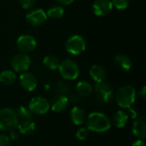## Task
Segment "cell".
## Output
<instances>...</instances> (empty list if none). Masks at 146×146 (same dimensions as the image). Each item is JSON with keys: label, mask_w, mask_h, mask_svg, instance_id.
I'll list each match as a JSON object with an SVG mask.
<instances>
[{"label": "cell", "mask_w": 146, "mask_h": 146, "mask_svg": "<svg viewBox=\"0 0 146 146\" xmlns=\"http://www.w3.org/2000/svg\"><path fill=\"white\" fill-rule=\"evenodd\" d=\"M28 109L33 114L36 115H44L50 110V102L44 97L37 96L33 97L28 104Z\"/></svg>", "instance_id": "8"}, {"label": "cell", "mask_w": 146, "mask_h": 146, "mask_svg": "<svg viewBox=\"0 0 146 146\" xmlns=\"http://www.w3.org/2000/svg\"><path fill=\"white\" fill-rule=\"evenodd\" d=\"M66 50L72 55H80L85 51L86 48V41L85 38L80 34H74L69 37L65 43Z\"/></svg>", "instance_id": "5"}, {"label": "cell", "mask_w": 146, "mask_h": 146, "mask_svg": "<svg viewBox=\"0 0 146 146\" xmlns=\"http://www.w3.org/2000/svg\"><path fill=\"white\" fill-rule=\"evenodd\" d=\"M16 80V74L13 70H3L0 73V82L5 86H11Z\"/></svg>", "instance_id": "20"}, {"label": "cell", "mask_w": 146, "mask_h": 146, "mask_svg": "<svg viewBox=\"0 0 146 146\" xmlns=\"http://www.w3.org/2000/svg\"><path fill=\"white\" fill-rule=\"evenodd\" d=\"M96 98L102 103H110L114 98V90L106 81L96 83L94 86Z\"/></svg>", "instance_id": "6"}, {"label": "cell", "mask_w": 146, "mask_h": 146, "mask_svg": "<svg viewBox=\"0 0 146 146\" xmlns=\"http://www.w3.org/2000/svg\"><path fill=\"white\" fill-rule=\"evenodd\" d=\"M10 140H17L20 137V133L16 128L9 130V135Z\"/></svg>", "instance_id": "29"}, {"label": "cell", "mask_w": 146, "mask_h": 146, "mask_svg": "<svg viewBox=\"0 0 146 146\" xmlns=\"http://www.w3.org/2000/svg\"><path fill=\"white\" fill-rule=\"evenodd\" d=\"M16 128L19 131L20 134L30 135L35 131L36 124L31 119H25V120L19 121Z\"/></svg>", "instance_id": "16"}, {"label": "cell", "mask_w": 146, "mask_h": 146, "mask_svg": "<svg viewBox=\"0 0 146 146\" xmlns=\"http://www.w3.org/2000/svg\"><path fill=\"white\" fill-rule=\"evenodd\" d=\"M19 3L22 9H30L34 6L36 0H19Z\"/></svg>", "instance_id": "27"}, {"label": "cell", "mask_w": 146, "mask_h": 146, "mask_svg": "<svg viewBox=\"0 0 146 146\" xmlns=\"http://www.w3.org/2000/svg\"><path fill=\"white\" fill-rule=\"evenodd\" d=\"M89 134H90V131L86 127H80L75 133V137L79 140L84 141L88 138Z\"/></svg>", "instance_id": "25"}, {"label": "cell", "mask_w": 146, "mask_h": 146, "mask_svg": "<svg viewBox=\"0 0 146 146\" xmlns=\"http://www.w3.org/2000/svg\"><path fill=\"white\" fill-rule=\"evenodd\" d=\"M113 9L111 0H95L92 4V9L97 16H105L110 13Z\"/></svg>", "instance_id": "12"}, {"label": "cell", "mask_w": 146, "mask_h": 146, "mask_svg": "<svg viewBox=\"0 0 146 146\" xmlns=\"http://www.w3.org/2000/svg\"><path fill=\"white\" fill-rule=\"evenodd\" d=\"M129 117L126 111L124 110H118L113 115V123L117 128H123L128 121Z\"/></svg>", "instance_id": "19"}, {"label": "cell", "mask_w": 146, "mask_h": 146, "mask_svg": "<svg viewBox=\"0 0 146 146\" xmlns=\"http://www.w3.org/2000/svg\"><path fill=\"white\" fill-rule=\"evenodd\" d=\"M126 110H127L126 112H127V115H128L129 118H132V119L138 118V113H137V111L134 109H133L132 107H130V108H127Z\"/></svg>", "instance_id": "30"}, {"label": "cell", "mask_w": 146, "mask_h": 146, "mask_svg": "<svg viewBox=\"0 0 146 146\" xmlns=\"http://www.w3.org/2000/svg\"><path fill=\"white\" fill-rule=\"evenodd\" d=\"M11 140L9 137L6 134L0 133V146H10Z\"/></svg>", "instance_id": "28"}, {"label": "cell", "mask_w": 146, "mask_h": 146, "mask_svg": "<svg viewBox=\"0 0 146 146\" xmlns=\"http://www.w3.org/2000/svg\"><path fill=\"white\" fill-rule=\"evenodd\" d=\"M46 15L47 17L51 19H60L64 15V9L61 5H56L49 9Z\"/></svg>", "instance_id": "23"}, {"label": "cell", "mask_w": 146, "mask_h": 146, "mask_svg": "<svg viewBox=\"0 0 146 146\" xmlns=\"http://www.w3.org/2000/svg\"><path fill=\"white\" fill-rule=\"evenodd\" d=\"M86 127L94 133H105L111 127V121L110 118L104 113L94 111L90 113L86 119Z\"/></svg>", "instance_id": "1"}, {"label": "cell", "mask_w": 146, "mask_h": 146, "mask_svg": "<svg viewBox=\"0 0 146 146\" xmlns=\"http://www.w3.org/2000/svg\"><path fill=\"white\" fill-rule=\"evenodd\" d=\"M93 87L87 81H80L76 85V92L82 97H88L92 94Z\"/></svg>", "instance_id": "21"}, {"label": "cell", "mask_w": 146, "mask_h": 146, "mask_svg": "<svg viewBox=\"0 0 146 146\" xmlns=\"http://www.w3.org/2000/svg\"><path fill=\"white\" fill-rule=\"evenodd\" d=\"M139 95L142 99H145L146 98V86H144L139 92Z\"/></svg>", "instance_id": "31"}, {"label": "cell", "mask_w": 146, "mask_h": 146, "mask_svg": "<svg viewBox=\"0 0 146 146\" xmlns=\"http://www.w3.org/2000/svg\"><path fill=\"white\" fill-rule=\"evenodd\" d=\"M132 146H145V143L143 139H138L137 140H135Z\"/></svg>", "instance_id": "33"}, {"label": "cell", "mask_w": 146, "mask_h": 146, "mask_svg": "<svg viewBox=\"0 0 146 146\" xmlns=\"http://www.w3.org/2000/svg\"><path fill=\"white\" fill-rule=\"evenodd\" d=\"M69 104V98L62 94H59L53 98L50 104V108L56 113H61L64 111Z\"/></svg>", "instance_id": "13"}, {"label": "cell", "mask_w": 146, "mask_h": 146, "mask_svg": "<svg viewBox=\"0 0 146 146\" xmlns=\"http://www.w3.org/2000/svg\"><path fill=\"white\" fill-rule=\"evenodd\" d=\"M69 116H70V120L72 121V122L77 126L83 125L86 119V115L85 110L79 106H74L71 109Z\"/></svg>", "instance_id": "15"}, {"label": "cell", "mask_w": 146, "mask_h": 146, "mask_svg": "<svg viewBox=\"0 0 146 146\" xmlns=\"http://www.w3.org/2000/svg\"><path fill=\"white\" fill-rule=\"evenodd\" d=\"M46 12L42 9H31L26 15V21L31 26H41L47 20Z\"/></svg>", "instance_id": "10"}, {"label": "cell", "mask_w": 146, "mask_h": 146, "mask_svg": "<svg viewBox=\"0 0 146 146\" xmlns=\"http://www.w3.org/2000/svg\"><path fill=\"white\" fill-rule=\"evenodd\" d=\"M43 64L46 68L50 70H56L58 69L60 61L54 55H47L43 59Z\"/></svg>", "instance_id": "22"}, {"label": "cell", "mask_w": 146, "mask_h": 146, "mask_svg": "<svg viewBox=\"0 0 146 146\" xmlns=\"http://www.w3.org/2000/svg\"><path fill=\"white\" fill-rule=\"evenodd\" d=\"M113 7L119 10L126 9L129 5V0H111Z\"/></svg>", "instance_id": "26"}, {"label": "cell", "mask_w": 146, "mask_h": 146, "mask_svg": "<svg viewBox=\"0 0 146 146\" xmlns=\"http://www.w3.org/2000/svg\"><path fill=\"white\" fill-rule=\"evenodd\" d=\"M115 64L116 65L117 68L126 72H128L131 69L132 65H133L131 59L127 56L123 55V54L117 55L115 57Z\"/></svg>", "instance_id": "18"}, {"label": "cell", "mask_w": 146, "mask_h": 146, "mask_svg": "<svg viewBox=\"0 0 146 146\" xmlns=\"http://www.w3.org/2000/svg\"><path fill=\"white\" fill-rule=\"evenodd\" d=\"M136 90L132 86H124L121 87L115 93V101L118 106L122 109L132 107L136 100Z\"/></svg>", "instance_id": "2"}, {"label": "cell", "mask_w": 146, "mask_h": 146, "mask_svg": "<svg viewBox=\"0 0 146 146\" xmlns=\"http://www.w3.org/2000/svg\"><path fill=\"white\" fill-rule=\"evenodd\" d=\"M16 115L19 119L25 120V119H32L33 113L28 108H26L25 106H19L16 110Z\"/></svg>", "instance_id": "24"}, {"label": "cell", "mask_w": 146, "mask_h": 146, "mask_svg": "<svg viewBox=\"0 0 146 146\" xmlns=\"http://www.w3.org/2000/svg\"><path fill=\"white\" fill-rule=\"evenodd\" d=\"M20 119L15 110L3 108L0 110V131H9L16 128Z\"/></svg>", "instance_id": "3"}, {"label": "cell", "mask_w": 146, "mask_h": 146, "mask_svg": "<svg viewBox=\"0 0 146 146\" xmlns=\"http://www.w3.org/2000/svg\"><path fill=\"white\" fill-rule=\"evenodd\" d=\"M37 46V41L29 34L21 35L16 40V47L22 53L32 52Z\"/></svg>", "instance_id": "9"}, {"label": "cell", "mask_w": 146, "mask_h": 146, "mask_svg": "<svg viewBox=\"0 0 146 146\" xmlns=\"http://www.w3.org/2000/svg\"><path fill=\"white\" fill-rule=\"evenodd\" d=\"M132 132L133 135L139 139L145 140L146 138V118L145 115L136 118L133 122Z\"/></svg>", "instance_id": "14"}, {"label": "cell", "mask_w": 146, "mask_h": 146, "mask_svg": "<svg viewBox=\"0 0 146 146\" xmlns=\"http://www.w3.org/2000/svg\"><path fill=\"white\" fill-rule=\"evenodd\" d=\"M31 65V58L27 53H19L15 55L11 61L10 66L15 73L27 72Z\"/></svg>", "instance_id": "7"}, {"label": "cell", "mask_w": 146, "mask_h": 146, "mask_svg": "<svg viewBox=\"0 0 146 146\" xmlns=\"http://www.w3.org/2000/svg\"><path fill=\"white\" fill-rule=\"evenodd\" d=\"M55 1L60 3L61 5H69L74 2V0H55Z\"/></svg>", "instance_id": "32"}, {"label": "cell", "mask_w": 146, "mask_h": 146, "mask_svg": "<svg viewBox=\"0 0 146 146\" xmlns=\"http://www.w3.org/2000/svg\"><path fill=\"white\" fill-rule=\"evenodd\" d=\"M90 76L96 83H99L105 81L107 72L103 66L95 64L90 69Z\"/></svg>", "instance_id": "17"}, {"label": "cell", "mask_w": 146, "mask_h": 146, "mask_svg": "<svg viewBox=\"0 0 146 146\" xmlns=\"http://www.w3.org/2000/svg\"><path fill=\"white\" fill-rule=\"evenodd\" d=\"M20 85L24 90L33 92L37 88L38 80L33 74L30 72H24L20 75Z\"/></svg>", "instance_id": "11"}, {"label": "cell", "mask_w": 146, "mask_h": 146, "mask_svg": "<svg viewBox=\"0 0 146 146\" xmlns=\"http://www.w3.org/2000/svg\"><path fill=\"white\" fill-rule=\"evenodd\" d=\"M58 70L62 77L68 80H74L80 75V67L72 59H65L60 62Z\"/></svg>", "instance_id": "4"}]
</instances>
